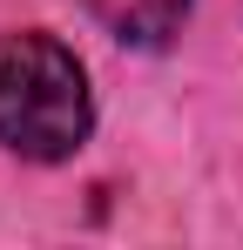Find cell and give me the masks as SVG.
Masks as SVG:
<instances>
[{"instance_id":"1","label":"cell","mask_w":243,"mask_h":250,"mask_svg":"<svg viewBox=\"0 0 243 250\" xmlns=\"http://www.w3.org/2000/svg\"><path fill=\"white\" fill-rule=\"evenodd\" d=\"M95 128L88 75L54 34H0V149L27 163H68Z\"/></svg>"},{"instance_id":"2","label":"cell","mask_w":243,"mask_h":250,"mask_svg":"<svg viewBox=\"0 0 243 250\" xmlns=\"http://www.w3.org/2000/svg\"><path fill=\"white\" fill-rule=\"evenodd\" d=\"M101 14V27L128 47H169L189 21V0H88Z\"/></svg>"}]
</instances>
